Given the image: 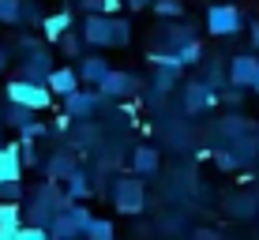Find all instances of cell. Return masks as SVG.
Here are the masks:
<instances>
[{
  "instance_id": "52a82bcc",
  "label": "cell",
  "mask_w": 259,
  "mask_h": 240,
  "mask_svg": "<svg viewBox=\"0 0 259 240\" xmlns=\"http://www.w3.org/2000/svg\"><path fill=\"white\" fill-rule=\"evenodd\" d=\"M210 105H218V90H210L203 79L184 83V113H188V117H199V113L210 109Z\"/></svg>"
},
{
  "instance_id": "7402d4cb",
  "label": "cell",
  "mask_w": 259,
  "mask_h": 240,
  "mask_svg": "<svg viewBox=\"0 0 259 240\" xmlns=\"http://www.w3.org/2000/svg\"><path fill=\"white\" fill-rule=\"evenodd\" d=\"M68 26H71V12H57V15H49V19H41V30H46L49 41H57Z\"/></svg>"
},
{
  "instance_id": "836d02e7",
  "label": "cell",
  "mask_w": 259,
  "mask_h": 240,
  "mask_svg": "<svg viewBox=\"0 0 259 240\" xmlns=\"http://www.w3.org/2000/svg\"><path fill=\"white\" fill-rule=\"evenodd\" d=\"M192 236H199V240H218V233H210V229H195Z\"/></svg>"
},
{
  "instance_id": "d6986e66",
  "label": "cell",
  "mask_w": 259,
  "mask_h": 240,
  "mask_svg": "<svg viewBox=\"0 0 259 240\" xmlns=\"http://www.w3.org/2000/svg\"><path fill=\"white\" fill-rule=\"evenodd\" d=\"M158 162H162V158H158V150H154V147H136L132 169H136V173H154V169H158Z\"/></svg>"
},
{
  "instance_id": "8992f818",
  "label": "cell",
  "mask_w": 259,
  "mask_h": 240,
  "mask_svg": "<svg viewBox=\"0 0 259 240\" xmlns=\"http://www.w3.org/2000/svg\"><path fill=\"white\" fill-rule=\"evenodd\" d=\"M102 105V94L94 90H83V86H75L71 94H64V113L71 120H83V117H94V109Z\"/></svg>"
},
{
  "instance_id": "4dcf8cb0",
  "label": "cell",
  "mask_w": 259,
  "mask_h": 240,
  "mask_svg": "<svg viewBox=\"0 0 259 240\" xmlns=\"http://www.w3.org/2000/svg\"><path fill=\"white\" fill-rule=\"evenodd\" d=\"M154 12L158 15H181L184 12V0H154Z\"/></svg>"
},
{
  "instance_id": "e575fe53",
  "label": "cell",
  "mask_w": 259,
  "mask_h": 240,
  "mask_svg": "<svg viewBox=\"0 0 259 240\" xmlns=\"http://www.w3.org/2000/svg\"><path fill=\"white\" fill-rule=\"evenodd\" d=\"M248 90H255V94H259V68H255V75H252V83H248Z\"/></svg>"
},
{
  "instance_id": "277c9868",
  "label": "cell",
  "mask_w": 259,
  "mask_h": 240,
  "mask_svg": "<svg viewBox=\"0 0 259 240\" xmlns=\"http://www.w3.org/2000/svg\"><path fill=\"white\" fill-rule=\"evenodd\" d=\"M60 207H64V191L57 188V180L41 184V188L34 191V199H30V214L38 218V221H34V225H49V218L57 214Z\"/></svg>"
},
{
  "instance_id": "5bb4252c",
  "label": "cell",
  "mask_w": 259,
  "mask_h": 240,
  "mask_svg": "<svg viewBox=\"0 0 259 240\" xmlns=\"http://www.w3.org/2000/svg\"><path fill=\"white\" fill-rule=\"evenodd\" d=\"M23 162H19V147H0V184L4 180H19Z\"/></svg>"
},
{
  "instance_id": "f546056e",
  "label": "cell",
  "mask_w": 259,
  "mask_h": 240,
  "mask_svg": "<svg viewBox=\"0 0 259 240\" xmlns=\"http://www.w3.org/2000/svg\"><path fill=\"white\" fill-rule=\"evenodd\" d=\"M57 41L64 45V53H68V57H75V53H79V45H83V38H79V34H71V26H68L64 34H60Z\"/></svg>"
},
{
  "instance_id": "d6a6232c",
  "label": "cell",
  "mask_w": 259,
  "mask_h": 240,
  "mask_svg": "<svg viewBox=\"0 0 259 240\" xmlns=\"http://www.w3.org/2000/svg\"><path fill=\"white\" fill-rule=\"evenodd\" d=\"M98 8H102L105 15H113V12H117V8H120V0H98Z\"/></svg>"
},
{
  "instance_id": "5b68a950",
  "label": "cell",
  "mask_w": 259,
  "mask_h": 240,
  "mask_svg": "<svg viewBox=\"0 0 259 240\" xmlns=\"http://www.w3.org/2000/svg\"><path fill=\"white\" fill-rule=\"evenodd\" d=\"M240 12H237V4H214L210 12H207V30L210 34H218V38H229V34H240Z\"/></svg>"
},
{
  "instance_id": "484cf974",
  "label": "cell",
  "mask_w": 259,
  "mask_h": 240,
  "mask_svg": "<svg viewBox=\"0 0 259 240\" xmlns=\"http://www.w3.org/2000/svg\"><path fill=\"white\" fill-rule=\"evenodd\" d=\"M259 210V203L252 199V195H240V199H229V214L233 218H252Z\"/></svg>"
},
{
  "instance_id": "ac0fdd59",
  "label": "cell",
  "mask_w": 259,
  "mask_h": 240,
  "mask_svg": "<svg viewBox=\"0 0 259 240\" xmlns=\"http://www.w3.org/2000/svg\"><path fill=\"white\" fill-rule=\"evenodd\" d=\"M46 169H49V180H64L71 169H75V158H71L68 150H57V154L49 158V165H46Z\"/></svg>"
},
{
  "instance_id": "4fadbf2b",
  "label": "cell",
  "mask_w": 259,
  "mask_h": 240,
  "mask_svg": "<svg viewBox=\"0 0 259 240\" xmlns=\"http://www.w3.org/2000/svg\"><path fill=\"white\" fill-rule=\"evenodd\" d=\"M23 221L19 199H0V240H15V229Z\"/></svg>"
},
{
  "instance_id": "30bf717a",
  "label": "cell",
  "mask_w": 259,
  "mask_h": 240,
  "mask_svg": "<svg viewBox=\"0 0 259 240\" xmlns=\"http://www.w3.org/2000/svg\"><path fill=\"white\" fill-rule=\"evenodd\" d=\"M255 139H244V135H237L233 139V147L229 150H218V165L222 169H237V165H248V162H255Z\"/></svg>"
},
{
  "instance_id": "1f68e13d",
  "label": "cell",
  "mask_w": 259,
  "mask_h": 240,
  "mask_svg": "<svg viewBox=\"0 0 259 240\" xmlns=\"http://www.w3.org/2000/svg\"><path fill=\"white\" fill-rule=\"evenodd\" d=\"M0 195H4V199H19V195H23V184H19V180H4V184H0Z\"/></svg>"
},
{
  "instance_id": "83f0119b",
  "label": "cell",
  "mask_w": 259,
  "mask_h": 240,
  "mask_svg": "<svg viewBox=\"0 0 259 240\" xmlns=\"http://www.w3.org/2000/svg\"><path fill=\"white\" fill-rule=\"evenodd\" d=\"M23 19V0H0V23H19Z\"/></svg>"
},
{
  "instance_id": "ba28073f",
  "label": "cell",
  "mask_w": 259,
  "mask_h": 240,
  "mask_svg": "<svg viewBox=\"0 0 259 240\" xmlns=\"http://www.w3.org/2000/svg\"><path fill=\"white\" fill-rule=\"evenodd\" d=\"M94 86H98V94H102V98H128L139 86V79L128 75V72H113V68H109V72L98 79Z\"/></svg>"
},
{
  "instance_id": "4316f807",
  "label": "cell",
  "mask_w": 259,
  "mask_h": 240,
  "mask_svg": "<svg viewBox=\"0 0 259 240\" xmlns=\"http://www.w3.org/2000/svg\"><path fill=\"white\" fill-rule=\"evenodd\" d=\"M203 83L210 86V90H222V86H229V79H226V68L214 60V64H207V75H203Z\"/></svg>"
},
{
  "instance_id": "f35d334b",
  "label": "cell",
  "mask_w": 259,
  "mask_h": 240,
  "mask_svg": "<svg viewBox=\"0 0 259 240\" xmlns=\"http://www.w3.org/2000/svg\"><path fill=\"white\" fill-rule=\"evenodd\" d=\"M0 147H4V135H0Z\"/></svg>"
},
{
  "instance_id": "9c48e42d",
  "label": "cell",
  "mask_w": 259,
  "mask_h": 240,
  "mask_svg": "<svg viewBox=\"0 0 259 240\" xmlns=\"http://www.w3.org/2000/svg\"><path fill=\"white\" fill-rule=\"evenodd\" d=\"M49 68H53L49 49H41V45H26V60H23V72H19V79H34V83H46Z\"/></svg>"
},
{
  "instance_id": "d590c367",
  "label": "cell",
  "mask_w": 259,
  "mask_h": 240,
  "mask_svg": "<svg viewBox=\"0 0 259 240\" xmlns=\"http://www.w3.org/2000/svg\"><path fill=\"white\" fill-rule=\"evenodd\" d=\"M248 34H252V45L259 49V23H255V26H252V30H248Z\"/></svg>"
},
{
  "instance_id": "cb8c5ba5",
  "label": "cell",
  "mask_w": 259,
  "mask_h": 240,
  "mask_svg": "<svg viewBox=\"0 0 259 240\" xmlns=\"http://www.w3.org/2000/svg\"><path fill=\"white\" fill-rule=\"evenodd\" d=\"M188 38H195V30H192L188 23H184V26H165V34H162V45H165L169 53H173L177 45H181V41H188Z\"/></svg>"
},
{
  "instance_id": "603a6c76",
  "label": "cell",
  "mask_w": 259,
  "mask_h": 240,
  "mask_svg": "<svg viewBox=\"0 0 259 240\" xmlns=\"http://www.w3.org/2000/svg\"><path fill=\"white\" fill-rule=\"evenodd\" d=\"M244 131H248V120L240 117V113H229V117L218 124V135L222 139H237V135H244Z\"/></svg>"
},
{
  "instance_id": "74e56055",
  "label": "cell",
  "mask_w": 259,
  "mask_h": 240,
  "mask_svg": "<svg viewBox=\"0 0 259 240\" xmlns=\"http://www.w3.org/2000/svg\"><path fill=\"white\" fill-rule=\"evenodd\" d=\"M8 68V49H0V72Z\"/></svg>"
},
{
  "instance_id": "8d00e7d4",
  "label": "cell",
  "mask_w": 259,
  "mask_h": 240,
  "mask_svg": "<svg viewBox=\"0 0 259 240\" xmlns=\"http://www.w3.org/2000/svg\"><path fill=\"white\" fill-rule=\"evenodd\" d=\"M124 4H128V8H147L150 0H124Z\"/></svg>"
},
{
  "instance_id": "7a4b0ae2",
  "label": "cell",
  "mask_w": 259,
  "mask_h": 240,
  "mask_svg": "<svg viewBox=\"0 0 259 240\" xmlns=\"http://www.w3.org/2000/svg\"><path fill=\"white\" fill-rule=\"evenodd\" d=\"M4 94H8V102H19L26 105V109H49V102H53V94H49V86L46 83H34V79H12V83L4 86Z\"/></svg>"
},
{
  "instance_id": "7c38bea8",
  "label": "cell",
  "mask_w": 259,
  "mask_h": 240,
  "mask_svg": "<svg viewBox=\"0 0 259 240\" xmlns=\"http://www.w3.org/2000/svg\"><path fill=\"white\" fill-rule=\"evenodd\" d=\"M46 86H49V94L53 98H64L71 94L79 86V75H75V68H49V75H46Z\"/></svg>"
},
{
  "instance_id": "44dd1931",
  "label": "cell",
  "mask_w": 259,
  "mask_h": 240,
  "mask_svg": "<svg viewBox=\"0 0 259 240\" xmlns=\"http://www.w3.org/2000/svg\"><path fill=\"white\" fill-rule=\"evenodd\" d=\"M113 221L109 218H87V225H83V236H91V240H113Z\"/></svg>"
},
{
  "instance_id": "6da1fadb",
  "label": "cell",
  "mask_w": 259,
  "mask_h": 240,
  "mask_svg": "<svg viewBox=\"0 0 259 240\" xmlns=\"http://www.w3.org/2000/svg\"><path fill=\"white\" fill-rule=\"evenodd\" d=\"M83 41L94 49H120L132 41V26L124 19H113L105 12H91L83 23Z\"/></svg>"
},
{
  "instance_id": "ab89813d",
  "label": "cell",
  "mask_w": 259,
  "mask_h": 240,
  "mask_svg": "<svg viewBox=\"0 0 259 240\" xmlns=\"http://www.w3.org/2000/svg\"><path fill=\"white\" fill-rule=\"evenodd\" d=\"M255 214H259V210H255Z\"/></svg>"
},
{
  "instance_id": "d4e9b609",
  "label": "cell",
  "mask_w": 259,
  "mask_h": 240,
  "mask_svg": "<svg viewBox=\"0 0 259 240\" xmlns=\"http://www.w3.org/2000/svg\"><path fill=\"white\" fill-rule=\"evenodd\" d=\"M8 124H12V128H23V124H30L34 120V109H26V105H19V102H8Z\"/></svg>"
},
{
  "instance_id": "e0dca14e",
  "label": "cell",
  "mask_w": 259,
  "mask_h": 240,
  "mask_svg": "<svg viewBox=\"0 0 259 240\" xmlns=\"http://www.w3.org/2000/svg\"><path fill=\"white\" fill-rule=\"evenodd\" d=\"M64 184H68L64 203H71V199H87V195H91V180H87L83 169H71V173L64 176Z\"/></svg>"
},
{
  "instance_id": "3957f363",
  "label": "cell",
  "mask_w": 259,
  "mask_h": 240,
  "mask_svg": "<svg viewBox=\"0 0 259 240\" xmlns=\"http://www.w3.org/2000/svg\"><path fill=\"white\" fill-rule=\"evenodd\" d=\"M143 203H147V195H143V180L136 176H117L113 180V207L120 210V214H143Z\"/></svg>"
},
{
  "instance_id": "f1b7e54d",
  "label": "cell",
  "mask_w": 259,
  "mask_h": 240,
  "mask_svg": "<svg viewBox=\"0 0 259 240\" xmlns=\"http://www.w3.org/2000/svg\"><path fill=\"white\" fill-rule=\"evenodd\" d=\"M15 240H49V229H46V225H23V221H19Z\"/></svg>"
},
{
  "instance_id": "2e32d148",
  "label": "cell",
  "mask_w": 259,
  "mask_h": 240,
  "mask_svg": "<svg viewBox=\"0 0 259 240\" xmlns=\"http://www.w3.org/2000/svg\"><path fill=\"white\" fill-rule=\"evenodd\" d=\"M177 79H181V68L177 64H154V94L165 98L177 86Z\"/></svg>"
},
{
  "instance_id": "9a60e30c",
  "label": "cell",
  "mask_w": 259,
  "mask_h": 240,
  "mask_svg": "<svg viewBox=\"0 0 259 240\" xmlns=\"http://www.w3.org/2000/svg\"><path fill=\"white\" fill-rule=\"evenodd\" d=\"M105 72H109V60H105V57H83V64L75 68L79 83H91V86H94Z\"/></svg>"
},
{
  "instance_id": "8fae6325",
  "label": "cell",
  "mask_w": 259,
  "mask_h": 240,
  "mask_svg": "<svg viewBox=\"0 0 259 240\" xmlns=\"http://www.w3.org/2000/svg\"><path fill=\"white\" fill-rule=\"evenodd\" d=\"M255 68H259V57H255V53H240V57L229 60L226 79H229L233 86H248V83H252V75H255Z\"/></svg>"
},
{
  "instance_id": "ffe728a7",
  "label": "cell",
  "mask_w": 259,
  "mask_h": 240,
  "mask_svg": "<svg viewBox=\"0 0 259 240\" xmlns=\"http://www.w3.org/2000/svg\"><path fill=\"white\" fill-rule=\"evenodd\" d=\"M173 57L181 60V68H184V64H199V60H203V45H199V38L181 41V45L173 49Z\"/></svg>"
}]
</instances>
